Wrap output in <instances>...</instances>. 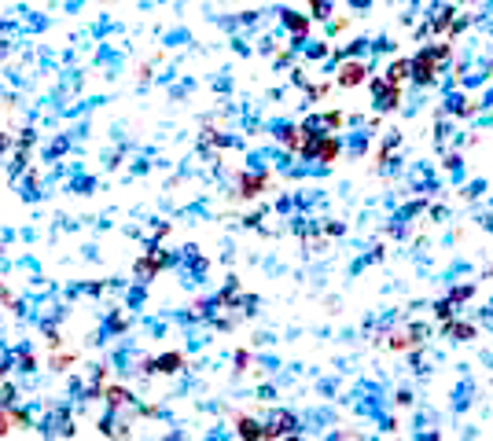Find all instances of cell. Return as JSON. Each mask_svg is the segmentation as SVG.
Wrapping results in <instances>:
<instances>
[{"label":"cell","instance_id":"cell-1","mask_svg":"<svg viewBox=\"0 0 493 441\" xmlns=\"http://www.w3.org/2000/svg\"><path fill=\"white\" fill-rule=\"evenodd\" d=\"M438 59H445V48H434V52H423V56H416L409 63V70H412V78L416 81H431L434 78V63Z\"/></svg>","mask_w":493,"mask_h":441},{"label":"cell","instance_id":"cell-2","mask_svg":"<svg viewBox=\"0 0 493 441\" xmlns=\"http://www.w3.org/2000/svg\"><path fill=\"white\" fill-rule=\"evenodd\" d=\"M376 103L383 107V111H390V107H398V85L394 81H376Z\"/></svg>","mask_w":493,"mask_h":441},{"label":"cell","instance_id":"cell-3","mask_svg":"<svg viewBox=\"0 0 493 441\" xmlns=\"http://www.w3.org/2000/svg\"><path fill=\"white\" fill-rule=\"evenodd\" d=\"M339 81L342 85H361L364 81V63H346L342 74H339Z\"/></svg>","mask_w":493,"mask_h":441},{"label":"cell","instance_id":"cell-4","mask_svg":"<svg viewBox=\"0 0 493 441\" xmlns=\"http://www.w3.org/2000/svg\"><path fill=\"white\" fill-rule=\"evenodd\" d=\"M162 261H166L162 254H155V257H144V261L136 265V276H155L158 268H162Z\"/></svg>","mask_w":493,"mask_h":441},{"label":"cell","instance_id":"cell-5","mask_svg":"<svg viewBox=\"0 0 493 441\" xmlns=\"http://www.w3.org/2000/svg\"><path fill=\"white\" fill-rule=\"evenodd\" d=\"M291 427H295V419L287 416V412H280V416H273V427L265 430V434H287Z\"/></svg>","mask_w":493,"mask_h":441},{"label":"cell","instance_id":"cell-6","mask_svg":"<svg viewBox=\"0 0 493 441\" xmlns=\"http://www.w3.org/2000/svg\"><path fill=\"white\" fill-rule=\"evenodd\" d=\"M262 184H265V177H243L240 180V195H246V199H251V195H258V191H262Z\"/></svg>","mask_w":493,"mask_h":441},{"label":"cell","instance_id":"cell-7","mask_svg":"<svg viewBox=\"0 0 493 441\" xmlns=\"http://www.w3.org/2000/svg\"><path fill=\"white\" fill-rule=\"evenodd\" d=\"M401 78H409V59H398V63H390V70H387V81L398 85Z\"/></svg>","mask_w":493,"mask_h":441},{"label":"cell","instance_id":"cell-8","mask_svg":"<svg viewBox=\"0 0 493 441\" xmlns=\"http://www.w3.org/2000/svg\"><path fill=\"white\" fill-rule=\"evenodd\" d=\"M180 364H185V361H180V353H166L162 361H155V368H158V372H177Z\"/></svg>","mask_w":493,"mask_h":441},{"label":"cell","instance_id":"cell-9","mask_svg":"<svg viewBox=\"0 0 493 441\" xmlns=\"http://www.w3.org/2000/svg\"><path fill=\"white\" fill-rule=\"evenodd\" d=\"M15 423H23V412H0V434H12Z\"/></svg>","mask_w":493,"mask_h":441},{"label":"cell","instance_id":"cell-10","mask_svg":"<svg viewBox=\"0 0 493 441\" xmlns=\"http://www.w3.org/2000/svg\"><path fill=\"white\" fill-rule=\"evenodd\" d=\"M240 434L243 438H265V430L254 423V419H240Z\"/></svg>","mask_w":493,"mask_h":441},{"label":"cell","instance_id":"cell-11","mask_svg":"<svg viewBox=\"0 0 493 441\" xmlns=\"http://www.w3.org/2000/svg\"><path fill=\"white\" fill-rule=\"evenodd\" d=\"M107 401H111V405L118 408V405H125V401H129V394H125L122 386H111V390H107Z\"/></svg>","mask_w":493,"mask_h":441},{"label":"cell","instance_id":"cell-12","mask_svg":"<svg viewBox=\"0 0 493 441\" xmlns=\"http://www.w3.org/2000/svg\"><path fill=\"white\" fill-rule=\"evenodd\" d=\"M287 26H291L295 34H302V30H306V23H302V19H298V15H291V12H287Z\"/></svg>","mask_w":493,"mask_h":441},{"label":"cell","instance_id":"cell-13","mask_svg":"<svg viewBox=\"0 0 493 441\" xmlns=\"http://www.w3.org/2000/svg\"><path fill=\"white\" fill-rule=\"evenodd\" d=\"M313 12H317V19H324V15H328V4H324V0H317V4H313Z\"/></svg>","mask_w":493,"mask_h":441},{"label":"cell","instance_id":"cell-14","mask_svg":"<svg viewBox=\"0 0 493 441\" xmlns=\"http://www.w3.org/2000/svg\"><path fill=\"white\" fill-rule=\"evenodd\" d=\"M8 144H12V140H8V136H0V151H8Z\"/></svg>","mask_w":493,"mask_h":441}]
</instances>
